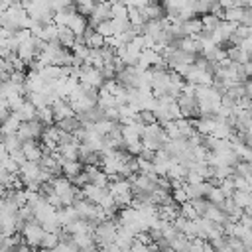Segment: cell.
I'll list each match as a JSON object with an SVG mask.
<instances>
[{
	"label": "cell",
	"mask_w": 252,
	"mask_h": 252,
	"mask_svg": "<svg viewBox=\"0 0 252 252\" xmlns=\"http://www.w3.org/2000/svg\"><path fill=\"white\" fill-rule=\"evenodd\" d=\"M167 142V136L161 128V124L154 122V124H148L144 126V132H142V148L150 150V152H158L163 148V144Z\"/></svg>",
	"instance_id": "1"
},
{
	"label": "cell",
	"mask_w": 252,
	"mask_h": 252,
	"mask_svg": "<svg viewBox=\"0 0 252 252\" xmlns=\"http://www.w3.org/2000/svg\"><path fill=\"white\" fill-rule=\"evenodd\" d=\"M106 191L110 193V197L114 199V203H116L118 207H128L130 201H132V189H130L128 179H124V177L110 179Z\"/></svg>",
	"instance_id": "2"
},
{
	"label": "cell",
	"mask_w": 252,
	"mask_h": 252,
	"mask_svg": "<svg viewBox=\"0 0 252 252\" xmlns=\"http://www.w3.org/2000/svg\"><path fill=\"white\" fill-rule=\"evenodd\" d=\"M116 230H118V224H116L112 219H104V220H100V222L94 224V228H93V240H94V244L100 246V244L114 242V238H116Z\"/></svg>",
	"instance_id": "3"
},
{
	"label": "cell",
	"mask_w": 252,
	"mask_h": 252,
	"mask_svg": "<svg viewBox=\"0 0 252 252\" xmlns=\"http://www.w3.org/2000/svg\"><path fill=\"white\" fill-rule=\"evenodd\" d=\"M79 83L81 85H87V87L100 89V85L104 83V77H102L100 69L91 67V65H81L79 67Z\"/></svg>",
	"instance_id": "4"
},
{
	"label": "cell",
	"mask_w": 252,
	"mask_h": 252,
	"mask_svg": "<svg viewBox=\"0 0 252 252\" xmlns=\"http://www.w3.org/2000/svg\"><path fill=\"white\" fill-rule=\"evenodd\" d=\"M39 175H41V167L37 161H24L18 167V177L24 185H32V183L39 185Z\"/></svg>",
	"instance_id": "5"
},
{
	"label": "cell",
	"mask_w": 252,
	"mask_h": 252,
	"mask_svg": "<svg viewBox=\"0 0 252 252\" xmlns=\"http://www.w3.org/2000/svg\"><path fill=\"white\" fill-rule=\"evenodd\" d=\"M43 228H41V224H37L35 220H28V222H24V226H22V236H24V242L32 248H39V242H41V236H43Z\"/></svg>",
	"instance_id": "6"
},
{
	"label": "cell",
	"mask_w": 252,
	"mask_h": 252,
	"mask_svg": "<svg viewBox=\"0 0 252 252\" xmlns=\"http://www.w3.org/2000/svg\"><path fill=\"white\" fill-rule=\"evenodd\" d=\"M41 132H43V124L33 118V120L22 122L20 128H18V132H16V136H18L22 142H32V140H37V138L41 136Z\"/></svg>",
	"instance_id": "7"
},
{
	"label": "cell",
	"mask_w": 252,
	"mask_h": 252,
	"mask_svg": "<svg viewBox=\"0 0 252 252\" xmlns=\"http://www.w3.org/2000/svg\"><path fill=\"white\" fill-rule=\"evenodd\" d=\"M175 102H177V106H179V112H181V116L183 118H193V116H197L199 118V108H197V100H195V96L193 94H179L177 98H175Z\"/></svg>",
	"instance_id": "8"
},
{
	"label": "cell",
	"mask_w": 252,
	"mask_h": 252,
	"mask_svg": "<svg viewBox=\"0 0 252 252\" xmlns=\"http://www.w3.org/2000/svg\"><path fill=\"white\" fill-rule=\"evenodd\" d=\"M110 18H112V16H110V4H108V2L94 4V8H93L91 16L87 18V20H89V28H94L96 24L106 22V20H110Z\"/></svg>",
	"instance_id": "9"
},
{
	"label": "cell",
	"mask_w": 252,
	"mask_h": 252,
	"mask_svg": "<svg viewBox=\"0 0 252 252\" xmlns=\"http://www.w3.org/2000/svg\"><path fill=\"white\" fill-rule=\"evenodd\" d=\"M51 112H53V120H55V122H59V120H63V118L75 116V112H73L71 104L67 102V98H57V100L51 104Z\"/></svg>",
	"instance_id": "10"
},
{
	"label": "cell",
	"mask_w": 252,
	"mask_h": 252,
	"mask_svg": "<svg viewBox=\"0 0 252 252\" xmlns=\"http://www.w3.org/2000/svg\"><path fill=\"white\" fill-rule=\"evenodd\" d=\"M22 154H24V158L28 159V161H39L41 159V156H43V148H41V144H37L35 140H32V142H22Z\"/></svg>",
	"instance_id": "11"
},
{
	"label": "cell",
	"mask_w": 252,
	"mask_h": 252,
	"mask_svg": "<svg viewBox=\"0 0 252 252\" xmlns=\"http://www.w3.org/2000/svg\"><path fill=\"white\" fill-rule=\"evenodd\" d=\"M183 187H185V193H187V197L191 201V199H205L213 185L209 181H201V183H193V185L183 183Z\"/></svg>",
	"instance_id": "12"
},
{
	"label": "cell",
	"mask_w": 252,
	"mask_h": 252,
	"mask_svg": "<svg viewBox=\"0 0 252 252\" xmlns=\"http://www.w3.org/2000/svg\"><path fill=\"white\" fill-rule=\"evenodd\" d=\"M79 142L77 140H71V142H65V144H59L57 146V152L61 154V158L65 161H73V159H79Z\"/></svg>",
	"instance_id": "13"
},
{
	"label": "cell",
	"mask_w": 252,
	"mask_h": 252,
	"mask_svg": "<svg viewBox=\"0 0 252 252\" xmlns=\"http://www.w3.org/2000/svg\"><path fill=\"white\" fill-rule=\"evenodd\" d=\"M104 195H106V187H96V185H91V183H87L83 187V191H81V197L91 201V203H94V205H98Z\"/></svg>",
	"instance_id": "14"
},
{
	"label": "cell",
	"mask_w": 252,
	"mask_h": 252,
	"mask_svg": "<svg viewBox=\"0 0 252 252\" xmlns=\"http://www.w3.org/2000/svg\"><path fill=\"white\" fill-rule=\"evenodd\" d=\"M83 43L89 49H100V47H104V37L100 33H96L94 28H87L83 32Z\"/></svg>",
	"instance_id": "15"
},
{
	"label": "cell",
	"mask_w": 252,
	"mask_h": 252,
	"mask_svg": "<svg viewBox=\"0 0 252 252\" xmlns=\"http://www.w3.org/2000/svg\"><path fill=\"white\" fill-rule=\"evenodd\" d=\"M12 114H14L20 122H28V120H33V118H35V106H33L30 100L24 98V102H22Z\"/></svg>",
	"instance_id": "16"
},
{
	"label": "cell",
	"mask_w": 252,
	"mask_h": 252,
	"mask_svg": "<svg viewBox=\"0 0 252 252\" xmlns=\"http://www.w3.org/2000/svg\"><path fill=\"white\" fill-rule=\"evenodd\" d=\"M177 215H179V207H177L173 201H169V203L158 207V219H159V220L173 222V219H175Z\"/></svg>",
	"instance_id": "17"
},
{
	"label": "cell",
	"mask_w": 252,
	"mask_h": 252,
	"mask_svg": "<svg viewBox=\"0 0 252 252\" xmlns=\"http://www.w3.org/2000/svg\"><path fill=\"white\" fill-rule=\"evenodd\" d=\"M67 28H69L75 35H83V32L89 28V20H87L85 16H81V14H77V12H75V14L69 18Z\"/></svg>",
	"instance_id": "18"
},
{
	"label": "cell",
	"mask_w": 252,
	"mask_h": 252,
	"mask_svg": "<svg viewBox=\"0 0 252 252\" xmlns=\"http://www.w3.org/2000/svg\"><path fill=\"white\" fill-rule=\"evenodd\" d=\"M140 10H142V14H144L146 20H161L165 16V10H163V6L159 2H150V4H146Z\"/></svg>",
	"instance_id": "19"
},
{
	"label": "cell",
	"mask_w": 252,
	"mask_h": 252,
	"mask_svg": "<svg viewBox=\"0 0 252 252\" xmlns=\"http://www.w3.org/2000/svg\"><path fill=\"white\" fill-rule=\"evenodd\" d=\"M205 219H209L211 222H215V224H222V222H226L228 219H226V215H224V211L219 207V205H213V203H209V207H207V211H205V215H203Z\"/></svg>",
	"instance_id": "20"
},
{
	"label": "cell",
	"mask_w": 252,
	"mask_h": 252,
	"mask_svg": "<svg viewBox=\"0 0 252 252\" xmlns=\"http://www.w3.org/2000/svg\"><path fill=\"white\" fill-rule=\"evenodd\" d=\"M181 30H183V35H189V37H197L203 30L201 26V20L199 18H189L185 22H181Z\"/></svg>",
	"instance_id": "21"
},
{
	"label": "cell",
	"mask_w": 252,
	"mask_h": 252,
	"mask_svg": "<svg viewBox=\"0 0 252 252\" xmlns=\"http://www.w3.org/2000/svg\"><path fill=\"white\" fill-rule=\"evenodd\" d=\"M230 199H232V203L236 205V207H240L244 213H248L250 215V205H252V199H250V193H246V191H234L232 195H230Z\"/></svg>",
	"instance_id": "22"
},
{
	"label": "cell",
	"mask_w": 252,
	"mask_h": 252,
	"mask_svg": "<svg viewBox=\"0 0 252 252\" xmlns=\"http://www.w3.org/2000/svg\"><path fill=\"white\" fill-rule=\"evenodd\" d=\"M55 126H57L61 132H65V134H75L83 124H81V120H79L77 116H71V118H63V120H59Z\"/></svg>",
	"instance_id": "23"
},
{
	"label": "cell",
	"mask_w": 252,
	"mask_h": 252,
	"mask_svg": "<svg viewBox=\"0 0 252 252\" xmlns=\"http://www.w3.org/2000/svg\"><path fill=\"white\" fill-rule=\"evenodd\" d=\"M81 171H83V163H81L79 159L63 161V165H61V173H63V177H67V179H73V177L79 175Z\"/></svg>",
	"instance_id": "24"
},
{
	"label": "cell",
	"mask_w": 252,
	"mask_h": 252,
	"mask_svg": "<svg viewBox=\"0 0 252 252\" xmlns=\"http://www.w3.org/2000/svg\"><path fill=\"white\" fill-rule=\"evenodd\" d=\"M57 41H59L61 47L71 49L73 43H75V33H73L69 28H59V30H57Z\"/></svg>",
	"instance_id": "25"
},
{
	"label": "cell",
	"mask_w": 252,
	"mask_h": 252,
	"mask_svg": "<svg viewBox=\"0 0 252 252\" xmlns=\"http://www.w3.org/2000/svg\"><path fill=\"white\" fill-rule=\"evenodd\" d=\"M173 122H175V128H177V134H179L181 140H187V138L195 132L189 118H177V120H173Z\"/></svg>",
	"instance_id": "26"
},
{
	"label": "cell",
	"mask_w": 252,
	"mask_h": 252,
	"mask_svg": "<svg viewBox=\"0 0 252 252\" xmlns=\"http://www.w3.org/2000/svg\"><path fill=\"white\" fill-rule=\"evenodd\" d=\"M20 120L14 116V114H10L2 124H0V136H8V134H16L18 132V128H20Z\"/></svg>",
	"instance_id": "27"
},
{
	"label": "cell",
	"mask_w": 252,
	"mask_h": 252,
	"mask_svg": "<svg viewBox=\"0 0 252 252\" xmlns=\"http://www.w3.org/2000/svg\"><path fill=\"white\" fill-rule=\"evenodd\" d=\"M146 22H148V20L144 18V14H142L140 8H128V24H130V26L142 30V26H144Z\"/></svg>",
	"instance_id": "28"
},
{
	"label": "cell",
	"mask_w": 252,
	"mask_h": 252,
	"mask_svg": "<svg viewBox=\"0 0 252 252\" xmlns=\"http://www.w3.org/2000/svg\"><path fill=\"white\" fill-rule=\"evenodd\" d=\"M116 126H118V122H112V120L102 118V120H98V122H94V124H93V130H94L98 136H106V134H110Z\"/></svg>",
	"instance_id": "29"
},
{
	"label": "cell",
	"mask_w": 252,
	"mask_h": 252,
	"mask_svg": "<svg viewBox=\"0 0 252 252\" xmlns=\"http://www.w3.org/2000/svg\"><path fill=\"white\" fill-rule=\"evenodd\" d=\"M35 120L41 122L43 126H51L55 120H53V112H51V106H41V108H35Z\"/></svg>",
	"instance_id": "30"
},
{
	"label": "cell",
	"mask_w": 252,
	"mask_h": 252,
	"mask_svg": "<svg viewBox=\"0 0 252 252\" xmlns=\"http://www.w3.org/2000/svg\"><path fill=\"white\" fill-rule=\"evenodd\" d=\"M2 146L10 154V152H16V150L22 148V140L16 134H8V136H2Z\"/></svg>",
	"instance_id": "31"
},
{
	"label": "cell",
	"mask_w": 252,
	"mask_h": 252,
	"mask_svg": "<svg viewBox=\"0 0 252 252\" xmlns=\"http://www.w3.org/2000/svg\"><path fill=\"white\" fill-rule=\"evenodd\" d=\"M57 244H59V232H43L41 242H39V248L53 250Z\"/></svg>",
	"instance_id": "32"
},
{
	"label": "cell",
	"mask_w": 252,
	"mask_h": 252,
	"mask_svg": "<svg viewBox=\"0 0 252 252\" xmlns=\"http://www.w3.org/2000/svg\"><path fill=\"white\" fill-rule=\"evenodd\" d=\"M199 20H201L203 30H205V32H209V33H211V32H213V30L219 26V22H220V20H219V18H215L213 14H203Z\"/></svg>",
	"instance_id": "33"
},
{
	"label": "cell",
	"mask_w": 252,
	"mask_h": 252,
	"mask_svg": "<svg viewBox=\"0 0 252 252\" xmlns=\"http://www.w3.org/2000/svg\"><path fill=\"white\" fill-rule=\"evenodd\" d=\"M94 32H96V33H100V35L106 39V37H112V35H114V26H112V22H110V20H106V22L96 24V26H94Z\"/></svg>",
	"instance_id": "34"
},
{
	"label": "cell",
	"mask_w": 252,
	"mask_h": 252,
	"mask_svg": "<svg viewBox=\"0 0 252 252\" xmlns=\"http://www.w3.org/2000/svg\"><path fill=\"white\" fill-rule=\"evenodd\" d=\"M224 199H226V197H224V193L220 191V187H215V185H213V187L209 189V193H207V201L213 203V205H220Z\"/></svg>",
	"instance_id": "35"
},
{
	"label": "cell",
	"mask_w": 252,
	"mask_h": 252,
	"mask_svg": "<svg viewBox=\"0 0 252 252\" xmlns=\"http://www.w3.org/2000/svg\"><path fill=\"white\" fill-rule=\"evenodd\" d=\"M179 215H181L183 219H187V220H195V219H197V213H195L191 201H185V203L179 205Z\"/></svg>",
	"instance_id": "36"
},
{
	"label": "cell",
	"mask_w": 252,
	"mask_h": 252,
	"mask_svg": "<svg viewBox=\"0 0 252 252\" xmlns=\"http://www.w3.org/2000/svg\"><path fill=\"white\" fill-rule=\"evenodd\" d=\"M234 173L236 175H242V177H246V179H250V173H252V167H250V161H238L234 167Z\"/></svg>",
	"instance_id": "37"
},
{
	"label": "cell",
	"mask_w": 252,
	"mask_h": 252,
	"mask_svg": "<svg viewBox=\"0 0 252 252\" xmlns=\"http://www.w3.org/2000/svg\"><path fill=\"white\" fill-rule=\"evenodd\" d=\"M55 252H79L77 246L71 242V238H65V240H59V244L53 248Z\"/></svg>",
	"instance_id": "38"
},
{
	"label": "cell",
	"mask_w": 252,
	"mask_h": 252,
	"mask_svg": "<svg viewBox=\"0 0 252 252\" xmlns=\"http://www.w3.org/2000/svg\"><path fill=\"white\" fill-rule=\"evenodd\" d=\"M191 205H193L197 217H203L205 211H207V207H209V201L207 199H191Z\"/></svg>",
	"instance_id": "39"
},
{
	"label": "cell",
	"mask_w": 252,
	"mask_h": 252,
	"mask_svg": "<svg viewBox=\"0 0 252 252\" xmlns=\"http://www.w3.org/2000/svg\"><path fill=\"white\" fill-rule=\"evenodd\" d=\"M138 122H142L144 126H148V124H154L156 122V116H154L152 110H140L138 112Z\"/></svg>",
	"instance_id": "40"
},
{
	"label": "cell",
	"mask_w": 252,
	"mask_h": 252,
	"mask_svg": "<svg viewBox=\"0 0 252 252\" xmlns=\"http://www.w3.org/2000/svg\"><path fill=\"white\" fill-rule=\"evenodd\" d=\"M24 79H26L24 71H12L10 77H8V81H10L12 85H24Z\"/></svg>",
	"instance_id": "41"
},
{
	"label": "cell",
	"mask_w": 252,
	"mask_h": 252,
	"mask_svg": "<svg viewBox=\"0 0 252 252\" xmlns=\"http://www.w3.org/2000/svg\"><path fill=\"white\" fill-rule=\"evenodd\" d=\"M12 112H10V108H8V104L4 102V100H0V124L10 116Z\"/></svg>",
	"instance_id": "42"
},
{
	"label": "cell",
	"mask_w": 252,
	"mask_h": 252,
	"mask_svg": "<svg viewBox=\"0 0 252 252\" xmlns=\"http://www.w3.org/2000/svg\"><path fill=\"white\" fill-rule=\"evenodd\" d=\"M14 252H32V248L22 240L20 244H16V246H14Z\"/></svg>",
	"instance_id": "43"
},
{
	"label": "cell",
	"mask_w": 252,
	"mask_h": 252,
	"mask_svg": "<svg viewBox=\"0 0 252 252\" xmlns=\"http://www.w3.org/2000/svg\"><path fill=\"white\" fill-rule=\"evenodd\" d=\"M6 8H8V6H6V4H4V2L0 0V20H2V16H4V12H6Z\"/></svg>",
	"instance_id": "44"
},
{
	"label": "cell",
	"mask_w": 252,
	"mask_h": 252,
	"mask_svg": "<svg viewBox=\"0 0 252 252\" xmlns=\"http://www.w3.org/2000/svg\"><path fill=\"white\" fill-rule=\"evenodd\" d=\"M94 4H100V2H106V0H93Z\"/></svg>",
	"instance_id": "45"
},
{
	"label": "cell",
	"mask_w": 252,
	"mask_h": 252,
	"mask_svg": "<svg viewBox=\"0 0 252 252\" xmlns=\"http://www.w3.org/2000/svg\"><path fill=\"white\" fill-rule=\"evenodd\" d=\"M0 142H2V136H0Z\"/></svg>",
	"instance_id": "46"
},
{
	"label": "cell",
	"mask_w": 252,
	"mask_h": 252,
	"mask_svg": "<svg viewBox=\"0 0 252 252\" xmlns=\"http://www.w3.org/2000/svg\"><path fill=\"white\" fill-rule=\"evenodd\" d=\"M106 2H110V0H106Z\"/></svg>",
	"instance_id": "47"
}]
</instances>
